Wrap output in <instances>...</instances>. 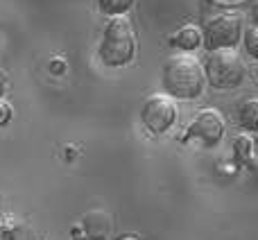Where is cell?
<instances>
[{
  "label": "cell",
  "mask_w": 258,
  "mask_h": 240,
  "mask_svg": "<svg viewBox=\"0 0 258 240\" xmlns=\"http://www.w3.org/2000/svg\"><path fill=\"white\" fill-rule=\"evenodd\" d=\"M161 86L170 100H197L206 86L204 66L190 52L170 54L161 71Z\"/></svg>",
  "instance_id": "cell-1"
},
{
  "label": "cell",
  "mask_w": 258,
  "mask_h": 240,
  "mask_svg": "<svg viewBox=\"0 0 258 240\" xmlns=\"http://www.w3.org/2000/svg\"><path fill=\"white\" fill-rule=\"evenodd\" d=\"M98 57L107 68H125L136 57V36L127 16H113L102 30Z\"/></svg>",
  "instance_id": "cell-2"
},
{
  "label": "cell",
  "mask_w": 258,
  "mask_h": 240,
  "mask_svg": "<svg viewBox=\"0 0 258 240\" xmlns=\"http://www.w3.org/2000/svg\"><path fill=\"white\" fill-rule=\"evenodd\" d=\"M242 32H245L242 14L236 12V9L222 12L204 23V27H202V45L206 48V52L236 50V45L242 41Z\"/></svg>",
  "instance_id": "cell-3"
},
{
  "label": "cell",
  "mask_w": 258,
  "mask_h": 240,
  "mask_svg": "<svg viewBox=\"0 0 258 240\" xmlns=\"http://www.w3.org/2000/svg\"><path fill=\"white\" fill-rule=\"evenodd\" d=\"M202 66H204L206 84L222 91L240 86L247 75L245 62H242V57L236 50H215V52H209Z\"/></svg>",
  "instance_id": "cell-4"
},
{
  "label": "cell",
  "mask_w": 258,
  "mask_h": 240,
  "mask_svg": "<svg viewBox=\"0 0 258 240\" xmlns=\"http://www.w3.org/2000/svg\"><path fill=\"white\" fill-rule=\"evenodd\" d=\"M174 120H177V107H174V102L165 93L147 95V98L143 100L141 123L150 134L161 136V134L170 132Z\"/></svg>",
  "instance_id": "cell-5"
},
{
  "label": "cell",
  "mask_w": 258,
  "mask_h": 240,
  "mask_svg": "<svg viewBox=\"0 0 258 240\" xmlns=\"http://www.w3.org/2000/svg\"><path fill=\"white\" fill-rule=\"evenodd\" d=\"M224 129H227V123L218 109H202L188 123L183 141H197L204 147H215L224 138Z\"/></svg>",
  "instance_id": "cell-6"
},
{
  "label": "cell",
  "mask_w": 258,
  "mask_h": 240,
  "mask_svg": "<svg viewBox=\"0 0 258 240\" xmlns=\"http://www.w3.org/2000/svg\"><path fill=\"white\" fill-rule=\"evenodd\" d=\"M84 233L89 240H107L111 233V215L107 211H89L84 215Z\"/></svg>",
  "instance_id": "cell-7"
},
{
  "label": "cell",
  "mask_w": 258,
  "mask_h": 240,
  "mask_svg": "<svg viewBox=\"0 0 258 240\" xmlns=\"http://www.w3.org/2000/svg\"><path fill=\"white\" fill-rule=\"evenodd\" d=\"M170 45L181 52H192L202 45V27L197 25H183L170 36Z\"/></svg>",
  "instance_id": "cell-8"
},
{
  "label": "cell",
  "mask_w": 258,
  "mask_h": 240,
  "mask_svg": "<svg viewBox=\"0 0 258 240\" xmlns=\"http://www.w3.org/2000/svg\"><path fill=\"white\" fill-rule=\"evenodd\" d=\"M238 125H240L245 132L256 134L258 132V98H245L238 104L236 111Z\"/></svg>",
  "instance_id": "cell-9"
},
{
  "label": "cell",
  "mask_w": 258,
  "mask_h": 240,
  "mask_svg": "<svg viewBox=\"0 0 258 240\" xmlns=\"http://www.w3.org/2000/svg\"><path fill=\"white\" fill-rule=\"evenodd\" d=\"M233 154L240 163L245 165H251L254 161V138L249 134H240V136L233 138Z\"/></svg>",
  "instance_id": "cell-10"
},
{
  "label": "cell",
  "mask_w": 258,
  "mask_h": 240,
  "mask_svg": "<svg viewBox=\"0 0 258 240\" xmlns=\"http://www.w3.org/2000/svg\"><path fill=\"white\" fill-rule=\"evenodd\" d=\"M95 3H98L100 14L113 18V16H125L129 9L134 7L136 0H95Z\"/></svg>",
  "instance_id": "cell-11"
},
{
  "label": "cell",
  "mask_w": 258,
  "mask_h": 240,
  "mask_svg": "<svg viewBox=\"0 0 258 240\" xmlns=\"http://www.w3.org/2000/svg\"><path fill=\"white\" fill-rule=\"evenodd\" d=\"M242 43H245L247 54L258 62V27H254V25L245 27V32H242Z\"/></svg>",
  "instance_id": "cell-12"
},
{
  "label": "cell",
  "mask_w": 258,
  "mask_h": 240,
  "mask_svg": "<svg viewBox=\"0 0 258 240\" xmlns=\"http://www.w3.org/2000/svg\"><path fill=\"white\" fill-rule=\"evenodd\" d=\"M0 240H16V224L9 218H0Z\"/></svg>",
  "instance_id": "cell-13"
},
{
  "label": "cell",
  "mask_w": 258,
  "mask_h": 240,
  "mask_svg": "<svg viewBox=\"0 0 258 240\" xmlns=\"http://www.w3.org/2000/svg\"><path fill=\"white\" fill-rule=\"evenodd\" d=\"M14 118V109L9 102H5V100H0V127H5V125H9Z\"/></svg>",
  "instance_id": "cell-14"
},
{
  "label": "cell",
  "mask_w": 258,
  "mask_h": 240,
  "mask_svg": "<svg viewBox=\"0 0 258 240\" xmlns=\"http://www.w3.org/2000/svg\"><path fill=\"white\" fill-rule=\"evenodd\" d=\"M48 68H50V73H54V75H63V73H66V59L63 57H52L50 59V64H48Z\"/></svg>",
  "instance_id": "cell-15"
},
{
  "label": "cell",
  "mask_w": 258,
  "mask_h": 240,
  "mask_svg": "<svg viewBox=\"0 0 258 240\" xmlns=\"http://www.w3.org/2000/svg\"><path fill=\"white\" fill-rule=\"evenodd\" d=\"M73 238H75V240H89L82 227H75V229H73Z\"/></svg>",
  "instance_id": "cell-16"
},
{
  "label": "cell",
  "mask_w": 258,
  "mask_h": 240,
  "mask_svg": "<svg viewBox=\"0 0 258 240\" xmlns=\"http://www.w3.org/2000/svg\"><path fill=\"white\" fill-rule=\"evenodd\" d=\"M215 3H220V5H229V7H233V5H242V3H247V0H215Z\"/></svg>",
  "instance_id": "cell-17"
},
{
  "label": "cell",
  "mask_w": 258,
  "mask_h": 240,
  "mask_svg": "<svg viewBox=\"0 0 258 240\" xmlns=\"http://www.w3.org/2000/svg\"><path fill=\"white\" fill-rule=\"evenodd\" d=\"M5 86H7V80H5L3 71H0V98H3V93H5Z\"/></svg>",
  "instance_id": "cell-18"
},
{
  "label": "cell",
  "mask_w": 258,
  "mask_h": 240,
  "mask_svg": "<svg viewBox=\"0 0 258 240\" xmlns=\"http://www.w3.org/2000/svg\"><path fill=\"white\" fill-rule=\"evenodd\" d=\"M251 21H254V27H258V5L254 7V12H251Z\"/></svg>",
  "instance_id": "cell-19"
},
{
  "label": "cell",
  "mask_w": 258,
  "mask_h": 240,
  "mask_svg": "<svg viewBox=\"0 0 258 240\" xmlns=\"http://www.w3.org/2000/svg\"><path fill=\"white\" fill-rule=\"evenodd\" d=\"M73 156H75V152H73L71 147H68V150H66V159H73Z\"/></svg>",
  "instance_id": "cell-20"
},
{
  "label": "cell",
  "mask_w": 258,
  "mask_h": 240,
  "mask_svg": "<svg viewBox=\"0 0 258 240\" xmlns=\"http://www.w3.org/2000/svg\"><path fill=\"white\" fill-rule=\"evenodd\" d=\"M118 240H141V238H136V236H122V238H118Z\"/></svg>",
  "instance_id": "cell-21"
},
{
  "label": "cell",
  "mask_w": 258,
  "mask_h": 240,
  "mask_svg": "<svg viewBox=\"0 0 258 240\" xmlns=\"http://www.w3.org/2000/svg\"><path fill=\"white\" fill-rule=\"evenodd\" d=\"M254 147H258V132L254 134Z\"/></svg>",
  "instance_id": "cell-22"
},
{
  "label": "cell",
  "mask_w": 258,
  "mask_h": 240,
  "mask_svg": "<svg viewBox=\"0 0 258 240\" xmlns=\"http://www.w3.org/2000/svg\"><path fill=\"white\" fill-rule=\"evenodd\" d=\"M254 75H256V80H258V66L254 68Z\"/></svg>",
  "instance_id": "cell-23"
}]
</instances>
